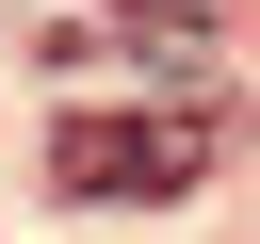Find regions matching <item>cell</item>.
Instances as JSON below:
<instances>
[{
	"instance_id": "obj_2",
	"label": "cell",
	"mask_w": 260,
	"mask_h": 244,
	"mask_svg": "<svg viewBox=\"0 0 260 244\" xmlns=\"http://www.w3.org/2000/svg\"><path fill=\"white\" fill-rule=\"evenodd\" d=\"M32 49H49V65H162V81H195V65H211V16H195V0H114V16L65 0Z\"/></svg>"
},
{
	"instance_id": "obj_1",
	"label": "cell",
	"mask_w": 260,
	"mask_h": 244,
	"mask_svg": "<svg viewBox=\"0 0 260 244\" xmlns=\"http://www.w3.org/2000/svg\"><path fill=\"white\" fill-rule=\"evenodd\" d=\"M211 114L195 98H114V114H49V179L98 211V195H195L211 179Z\"/></svg>"
}]
</instances>
